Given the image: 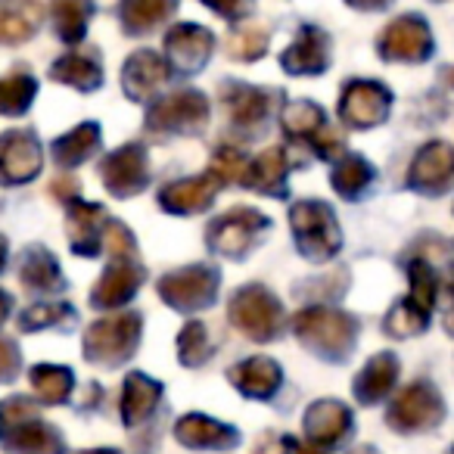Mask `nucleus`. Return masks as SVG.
<instances>
[{
  "label": "nucleus",
  "instance_id": "1",
  "mask_svg": "<svg viewBox=\"0 0 454 454\" xmlns=\"http://www.w3.org/2000/svg\"><path fill=\"white\" fill-rule=\"evenodd\" d=\"M296 336L309 348H315L317 355L330 361H340L352 352L355 340H358V324L348 315L333 309H305L293 321Z\"/></svg>",
  "mask_w": 454,
  "mask_h": 454
},
{
  "label": "nucleus",
  "instance_id": "2",
  "mask_svg": "<svg viewBox=\"0 0 454 454\" xmlns=\"http://www.w3.org/2000/svg\"><path fill=\"white\" fill-rule=\"evenodd\" d=\"M442 417H445V402H442L439 389L423 380L404 386L386 411V423L398 433H427V429L439 427Z\"/></svg>",
  "mask_w": 454,
  "mask_h": 454
},
{
  "label": "nucleus",
  "instance_id": "3",
  "mask_svg": "<svg viewBox=\"0 0 454 454\" xmlns=\"http://www.w3.org/2000/svg\"><path fill=\"white\" fill-rule=\"evenodd\" d=\"M140 340V317L137 315H119L97 321L94 327L84 333V355L94 364L115 367L128 361L137 348Z\"/></svg>",
  "mask_w": 454,
  "mask_h": 454
},
{
  "label": "nucleus",
  "instance_id": "4",
  "mask_svg": "<svg viewBox=\"0 0 454 454\" xmlns=\"http://www.w3.org/2000/svg\"><path fill=\"white\" fill-rule=\"evenodd\" d=\"M290 218L299 249L309 259L324 262L330 255H336V249H340V227H336L330 206H324V202H296Z\"/></svg>",
  "mask_w": 454,
  "mask_h": 454
},
{
  "label": "nucleus",
  "instance_id": "5",
  "mask_svg": "<svg viewBox=\"0 0 454 454\" xmlns=\"http://www.w3.org/2000/svg\"><path fill=\"white\" fill-rule=\"evenodd\" d=\"M231 321L240 333H247L255 342H268L280 333L284 324V309L265 290V286H247L231 302Z\"/></svg>",
  "mask_w": 454,
  "mask_h": 454
},
{
  "label": "nucleus",
  "instance_id": "6",
  "mask_svg": "<svg viewBox=\"0 0 454 454\" xmlns=\"http://www.w3.org/2000/svg\"><path fill=\"white\" fill-rule=\"evenodd\" d=\"M215 290H218V274L206 265L184 268V271L162 278V284H159V293H162L165 302L181 311H196L212 305Z\"/></svg>",
  "mask_w": 454,
  "mask_h": 454
},
{
  "label": "nucleus",
  "instance_id": "7",
  "mask_svg": "<svg viewBox=\"0 0 454 454\" xmlns=\"http://www.w3.org/2000/svg\"><path fill=\"white\" fill-rule=\"evenodd\" d=\"M208 119V103L202 94L193 90H181V94H168L150 109V128L156 131H181L193 134L206 125Z\"/></svg>",
  "mask_w": 454,
  "mask_h": 454
},
{
  "label": "nucleus",
  "instance_id": "8",
  "mask_svg": "<svg viewBox=\"0 0 454 454\" xmlns=\"http://www.w3.org/2000/svg\"><path fill=\"white\" fill-rule=\"evenodd\" d=\"M265 227H268L265 215L255 212V208L237 206L208 224V243L224 255H240L253 243V237L262 234Z\"/></svg>",
  "mask_w": 454,
  "mask_h": 454
},
{
  "label": "nucleus",
  "instance_id": "9",
  "mask_svg": "<svg viewBox=\"0 0 454 454\" xmlns=\"http://www.w3.org/2000/svg\"><path fill=\"white\" fill-rule=\"evenodd\" d=\"M380 53L386 59H402V63H420L433 53V35L420 16H402L389 22L380 35Z\"/></svg>",
  "mask_w": 454,
  "mask_h": 454
},
{
  "label": "nucleus",
  "instance_id": "10",
  "mask_svg": "<svg viewBox=\"0 0 454 454\" xmlns=\"http://www.w3.org/2000/svg\"><path fill=\"white\" fill-rule=\"evenodd\" d=\"M305 439L317 448H333L342 445L352 433V411L342 402H333V398H324V402H315L309 411H305Z\"/></svg>",
  "mask_w": 454,
  "mask_h": 454
},
{
  "label": "nucleus",
  "instance_id": "11",
  "mask_svg": "<svg viewBox=\"0 0 454 454\" xmlns=\"http://www.w3.org/2000/svg\"><path fill=\"white\" fill-rule=\"evenodd\" d=\"M389 113V90L377 82H352L342 94L340 115L355 128L380 125Z\"/></svg>",
  "mask_w": 454,
  "mask_h": 454
},
{
  "label": "nucleus",
  "instance_id": "12",
  "mask_svg": "<svg viewBox=\"0 0 454 454\" xmlns=\"http://www.w3.org/2000/svg\"><path fill=\"white\" fill-rule=\"evenodd\" d=\"M150 175H146V153L137 144H128L115 150L113 156L103 162V184L109 193L115 196H134L146 187Z\"/></svg>",
  "mask_w": 454,
  "mask_h": 454
},
{
  "label": "nucleus",
  "instance_id": "13",
  "mask_svg": "<svg viewBox=\"0 0 454 454\" xmlns=\"http://www.w3.org/2000/svg\"><path fill=\"white\" fill-rule=\"evenodd\" d=\"M212 32L202 26H175L165 38V53H168V66L181 75L202 69L212 53Z\"/></svg>",
  "mask_w": 454,
  "mask_h": 454
},
{
  "label": "nucleus",
  "instance_id": "14",
  "mask_svg": "<svg viewBox=\"0 0 454 454\" xmlns=\"http://www.w3.org/2000/svg\"><path fill=\"white\" fill-rule=\"evenodd\" d=\"M44 153L35 144V137L22 131H10L0 137V181L4 184H22L32 181L41 171Z\"/></svg>",
  "mask_w": 454,
  "mask_h": 454
},
{
  "label": "nucleus",
  "instance_id": "15",
  "mask_svg": "<svg viewBox=\"0 0 454 454\" xmlns=\"http://www.w3.org/2000/svg\"><path fill=\"white\" fill-rule=\"evenodd\" d=\"M171 66L165 63L159 53L153 51H137L121 69V84H125L131 100H150L165 82H168Z\"/></svg>",
  "mask_w": 454,
  "mask_h": 454
},
{
  "label": "nucleus",
  "instance_id": "16",
  "mask_svg": "<svg viewBox=\"0 0 454 454\" xmlns=\"http://www.w3.org/2000/svg\"><path fill=\"white\" fill-rule=\"evenodd\" d=\"M454 177V150L442 140L427 144L411 162L408 184L414 190H442Z\"/></svg>",
  "mask_w": 454,
  "mask_h": 454
},
{
  "label": "nucleus",
  "instance_id": "17",
  "mask_svg": "<svg viewBox=\"0 0 454 454\" xmlns=\"http://www.w3.org/2000/svg\"><path fill=\"white\" fill-rule=\"evenodd\" d=\"M221 184L224 181H221L215 171H206V175H200V177H187V181H177L162 190V208L175 215L202 212V208L215 200Z\"/></svg>",
  "mask_w": 454,
  "mask_h": 454
},
{
  "label": "nucleus",
  "instance_id": "18",
  "mask_svg": "<svg viewBox=\"0 0 454 454\" xmlns=\"http://www.w3.org/2000/svg\"><path fill=\"white\" fill-rule=\"evenodd\" d=\"M175 435L181 445L187 448H212V451H224V448H234L240 442L234 427L218 423L206 414H187L177 420Z\"/></svg>",
  "mask_w": 454,
  "mask_h": 454
},
{
  "label": "nucleus",
  "instance_id": "19",
  "mask_svg": "<svg viewBox=\"0 0 454 454\" xmlns=\"http://www.w3.org/2000/svg\"><path fill=\"white\" fill-rule=\"evenodd\" d=\"M284 69L290 75H317V72L327 69L330 63V41L321 28H302L296 41H293L290 51L280 57Z\"/></svg>",
  "mask_w": 454,
  "mask_h": 454
},
{
  "label": "nucleus",
  "instance_id": "20",
  "mask_svg": "<svg viewBox=\"0 0 454 454\" xmlns=\"http://www.w3.org/2000/svg\"><path fill=\"white\" fill-rule=\"evenodd\" d=\"M140 284H144L140 265H134V262H128V259H119L115 265L106 268L100 284L94 286L90 302H94V309H115V305L128 302V299L137 293Z\"/></svg>",
  "mask_w": 454,
  "mask_h": 454
},
{
  "label": "nucleus",
  "instance_id": "21",
  "mask_svg": "<svg viewBox=\"0 0 454 454\" xmlns=\"http://www.w3.org/2000/svg\"><path fill=\"white\" fill-rule=\"evenodd\" d=\"M44 0H0V44H20L38 32Z\"/></svg>",
  "mask_w": 454,
  "mask_h": 454
},
{
  "label": "nucleus",
  "instance_id": "22",
  "mask_svg": "<svg viewBox=\"0 0 454 454\" xmlns=\"http://www.w3.org/2000/svg\"><path fill=\"white\" fill-rule=\"evenodd\" d=\"M398 380V358L392 352L373 355L364 364V371L355 377V398L361 404H377L392 392Z\"/></svg>",
  "mask_w": 454,
  "mask_h": 454
},
{
  "label": "nucleus",
  "instance_id": "23",
  "mask_svg": "<svg viewBox=\"0 0 454 454\" xmlns=\"http://www.w3.org/2000/svg\"><path fill=\"white\" fill-rule=\"evenodd\" d=\"M280 364L265 355L259 358H249V361H240L237 367H231V383L249 398H271L280 386Z\"/></svg>",
  "mask_w": 454,
  "mask_h": 454
},
{
  "label": "nucleus",
  "instance_id": "24",
  "mask_svg": "<svg viewBox=\"0 0 454 454\" xmlns=\"http://www.w3.org/2000/svg\"><path fill=\"white\" fill-rule=\"evenodd\" d=\"M159 398H162V386L150 380L146 373H128L125 389H121V420L128 427H137L156 411Z\"/></svg>",
  "mask_w": 454,
  "mask_h": 454
},
{
  "label": "nucleus",
  "instance_id": "25",
  "mask_svg": "<svg viewBox=\"0 0 454 454\" xmlns=\"http://www.w3.org/2000/svg\"><path fill=\"white\" fill-rule=\"evenodd\" d=\"M4 448L10 454H63V435H59L57 427H47L41 420L26 423L22 429H16L13 435L4 439Z\"/></svg>",
  "mask_w": 454,
  "mask_h": 454
},
{
  "label": "nucleus",
  "instance_id": "26",
  "mask_svg": "<svg viewBox=\"0 0 454 454\" xmlns=\"http://www.w3.org/2000/svg\"><path fill=\"white\" fill-rule=\"evenodd\" d=\"M224 103L237 125H259L268 119V109H271V97L259 88H247V84H227Z\"/></svg>",
  "mask_w": 454,
  "mask_h": 454
},
{
  "label": "nucleus",
  "instance_id": "27",
  "mask_svg": "<svg viewBox=\"0 0 454 454\" xmlns=\"http://www.w3.org/2000/svg\"><path fill=\"white\" fill-rule=\"evenodd\" d=\"M20 278L28 290L35 293H53V290H63V278H59V268L53 262L51 253L44 249H28L20 262Z\"/></svg>",
  "mask_w": 454,
  "mask_h": 454
},
{
  "label": "nucleus",
  "instance_id": "28",
  "mask_svg": "<svg viewBox=\"0 0 454 454\" xmlns=\"http://www.w3.org/2000/svg\"><path fill=\"white\" fill-rule=\"evenodd\" d=\"M103 208L100 206H90V202H75L72 208V218H69V237L75 243L78 253L84 255H94L97 249L103 247V234H100V218Z\"/></svg>",
  "mask_w": 454,
  "mask_h": 454
},
{
  "label": "nucleus",
  "instance_id": "29",
  "mask_svg": "<svg viewBox=\"0 0 454 454\" xmlns=\"http://www.w3.org/2000/svg\"><path fill=\"white\" fill-rule=\"evenodd\" d=\"M177 0H125L121 4V22L131 35L150 32L159 22H165L175 13Z\"/></svg>",
  "mask_w": 454,
  "mask_h": 454
},
{
  "label": "nucleus",
  "instance_id": "30",
  "mask_svg": "<svg viewBox=\"0 0 454 454\" xmlns=\"http://www.w3.org/2000/svg\"><path fill=\"white\" fill-rule=\"evenodd\" d=\"M53 78L63 84H72L78 90H94L100 84V63L88 53H66L53 63Z\"/></svg>",
  "mask_w": 454,
  "mask_h": 454
},
{
  "label": "nucleus",
  "instance_id": "31",
  "mask_svg": "<svg viewBox=\"0 0 454 454\" xmlns=\"http://www.w3.org/2000/svg\"><path fill=\"white\" fill-rule=\"evenodd\" d=\"M97 144H100V128L78 125L75 131L66 134V137H59L57 144H53V159H57V165H63V168H72V165L90 159Z\"/></svg>",
  "mask_w": 454,
  "mask_h": 454
},
{
  "label": "nucleus",
  "instance_id": "32",
  "mask_svg": "<svg viewBox=\"0 0 454 454\" xmlns=\"http://www.w3.org/2000/svg\"><path fill=\"white\" fill-rule=\"evenodd\" d=\"M90 0H53L51 16L53 26H57V35L69 44L84 38V28H88L90 20Z\"/></svg>",
  "mask_w": 454,
  "mask_h": 454
},
{
  "label": "nucleus",
  "instance_id": "33",
  "mask_svg": "<svg viewBox=\"0 0 454 454\" xmlns=\"http://www.w3.org/2000/svg\"><path fill=\"white\" fill-rule=\"evenodd\" d=\"M72 386H75V377H72L69 367L38 364L32 371V389L38 392V398L47 404H63L66 398L72 395Z\"/></svg>",
  "mask_w": 454,
  "mask_h": 454
},
{
  "label": "nucleus",
  "instance_id": "34",
  "mask_svg": "<svg viewBox=\"0 0 454 454\" xmlns=\"http://www.w3.org/2000/svg\"><path fill=\"white\" fill-rule=\"evenodd\" d=\"M286 175V162H284V150L274 146V150H265L253 165H247V175H243V184H249L253 190H262V193H271L284 184Z\"/></svg>",
  "mask_w": 454,
  "mask_h": 454
},
{
  "label": "nucleus",
  "instance_id": "35",
  "mask_svg": "<svg viewBox=\"0 0 454 454\" xmlns=\"http://www.w3.org/2000/svg\"><path fill=\"white\" fill-rule=\"evenodd\" d=\"M284 128L293 134V137L315 140L317 134L327 128V121H324V113L315 106V103H290V106L284 109Z\"/></svg>",
  "mask_w": 454,
  "mask_h": 454
},
{
  "label": "nucleus",
  "instance_id": "36",
  "mask_svg": "<svg viewBox=\"0 0 454 454\" xmlns=\"http://www.w3.org/2000/svg\"><path fill=\"white\" fill-rule=\"evenodd\" d=\"M371 181H373V168L361 156H346L340 162V168L333 171V187L340 190L342 196H348V200L364 193V187Z\"/></svg>",
  "mask_w": 454,
  "mask_h": 454
},
{
  "label": "nucleus",
  "instance_id": "37",
  "mask_svg": "<svg viewBox=\"0 0 454 454\" xmlns=\"http://www.w3.org/2000/svg\"><path fill=\"white\" fill-rule=\"evenodd\" d=\"M35 90H38V84H35L32 75H10L0 82V113L4 115H20L28 109V103H32Z\"/></svg>",
  "mask_w": 454,
  "mask_h": 454
},
{
  "label": "nucleus",
  "instance_id": "38",
  "mask_svg": "<svg viewBox=\"0 0 454 454\" xmlns=\"http://www.w3.org/2000/svg\"><path fill=\"white\" fill-rule=\"evenodd\" d=\"M177 355H181L184 364H202L212 355V342H208V333L200 321H190L181 330V336H177Z\"/></svg>",
  "mask_w": 454,
  "mask_h": 454
},
{
  "label": "nucleus",
  "instance_id": "39",
  "mask_svg": "<svg viewBox=\"0 0 454 454\" xmlns=\"http://www.w3.org/2000/svg\"><path fill=\"white\" fill-rule=\"evenodd\" d=\"M268 47V32L259 26H240L227 38V53L234 59H259Z\"/></svg>",
  "mask_w": 454,
  "mask_h": 454
},
{
  "label": "nucleus",
  "instance_id": "40",
  "mask_svg": "<svg viewBox=\"0 0 454 454\" xmlns=\"http://www.w3.org/2000/svg\"><path fill=\"white\" fill-rule=\"evenodd\" d=\"M427 311H420L414 302H398L395 309L389 311V317H386V330H389V336H417L420 330H427Z\"/></svg>",
  "mask_w": 454,
  "mask_h": 454
},
{
  "label": "nucleus",
  "instance_id": "41",
  "mask_svg": "<svg viewBox=\"0 0 454 454\" xmlns=\"http://www.w3.org/2000/svg\"><path fill=\"white\" fill-rule=\"evenodd\" d=\"M32 420H38V408H35L28 398L16 395V398H7V402H0V439L13 435L16 429H22Z\"/></svg>",
  "mask_w": 454,
  "mask_h": 454
},
{
  "label": "nucleus",
  "instance_id": "42",
  "mask_svg": "<svg viewBox=\"0 0 454 454\" xmlns=\"http://www.w3.org/2000/svg\"><path fill=\"white\" fill-rule=\"evenodd\" d=\"M411 302L420 311H433L435 305V274L427 262H414L411 265Z\"/></svg>",
  "mask_w": 454,
  "mask_h": 454
},
{
  "label": "nucleus",
  "instance_id": "43",
  "mask_svg": "<svg viewBox=\"0 0 454 454\" xmlns=\"http://www.w3.org/2000/svg\"><path fill=\"white\" fill-rule=\"evenodd\" d=\"M66 317H72V309L63 302L32 305L28 311H22L20 327L22 330H41V327H51V324H57V321H66Z\"/></svg>",
  "mask_w": 454,
  "mask_h": 454
},
{
  "label": "nucleus",
  "instance_id": "44",
  "mask_svg": "<svg viewBox=\"0 0 454 454\" xmlns=\"http://www.w3.org/2000/svg\"><path fill=\"white\" fill-rule=\"evenodd\" d=\"M212 171L224 184L227 181H243V175H247V159H243V153L234 150V146H221V150L215 153Z\"/></svg>",
  "mask_w": 454,
  "mask_h": 454
},
{
  "label": "nucleus",
  "instance_id": "45",
  "mask_svg": "<svg viewBox=\"0 0 454 454\" xmlns=\"http://www.w3.org/2000/svg\"><path fill=\"white\" fill-rule=\"evenodd\" d=\"M103 247H109L121 259V255H131L134 240H131V234H128V227H121L119 221H106V224H103Z\"/></svg>",
  "mask_w": 454,
  "mask_h": 454
},
{
  "label": "nucleus",
  "instance_id": "46",
  "mask_svg": "<svg viewBox=\"0 0 454 454\" xmlns=\"http://www.w3.org/2000/svg\"><path fill=\"white\" fill-rule=\"evenodd\" d=\"M20 373V352L10 340H0V383H7Z\"/></svg>",
  "mask_w": 454,
  "mask_h": 454
},
{
  "label": "nucleus",
  "instance_id": "47",
  "mask_svg": "<svg viewBox=\"0 0 454 454\" xmlns=\"http://www.w3.org/2000/svg\"><path fill=\"white\" fill-rule=\"evenodd\" d=\"M202 4L218 10V13L227 16V20H243V16L253 10V0H202Z\"/></svg>",
  "mask_w": 454,
  "mask_h": 454
},
{
  "label": "nucleus",
  "instance_id": "48",
  "mask_svg": "<svg viewBox=\"0 0 454 454\" xmlns=\"http://www.w3.org/2000/svg\"><path fill=\"white\" fill-rule=\"evenodd\" d=\"M280 442H284V454H324L311 442H296V439H280Z\"/></svg>",
  "mask_w": 454,
  "mask_h": 454
},
{
  "label": "nucleus",
  "instance_id": "49",
  "mask_svg": "<svg viewBox=\"0 0 454 454\" xmlns=\"http://www.w3.org/2000/svg\"><path fill=\"white\" fill-rule=\"evenodd\" d=\"M348 4L358 10H377V7H383V4H389V0H348Z\"/></svg>",
  "mask_w": 454,
  "mask_h": 454
},
{
  "label": "nucleus",
  "instance_id": "50",
  "mask_svg": "<svg viewBox=\"0 0 454 454\" xmlns=\"http://www.w3.org/2000/svg\"><path fill=\"white\" fill-rule=\"evenodd\" d=\"M7 315H10V296L7 293H0V324L7 321Z\"/></svg>",
  "mask_w": 454,
  "mask_h": 454
},
{
  "label": "nucleus",
  "instance_id": "51",
  "mask_svg": "<svg viewBox=\"0 0 454 454\" xmlns=\"http://www.w3.org/2000/svg\"><path fill=\"white\" fill-rule=\"evenodd\" d=\"M75 454H121L115 448H88V451H75Z\"/></svg>",
  "mask_w": 454,
  "mask_h": 454
},
{
  "label": "nucleus",
  "instance_id": "52",
  "mask_svg": "<svg viewBox=\"0 0 454 454\" xmlns=\"http://www.w3.org/2000/svg\"><path fill=\"white\" fill-rule=\"evenodd\" d=\"M348 454H377V448H371V445H361V448H355V451H348Z\"/></svg>",
  "mask_w": 454,
  "mask_h": 454
},
{
  "label": "nucleus",
  "instance_id": "53",
  "mask_svg": "<svg viewBox=\"0 0 454 454\" xmlns=\"http://www.w3.org/2000/svg\"><path fill=\"white\" fill-rule=\"evenodd\" d=\"M4 262H7V247H4V240H0V268H4Z\"/></svg>",
  "mask_w": 454,
  "mask_h": 454
},
{
  "label": "nucleus",
  "instance_id": "54",
  "mask_svg": "<svg viewBox=\"0 0 454 454\" xmlns=\"http://www.w3.org/2000/svg\"><path fill=\"white\" fill-rule=\"evenodd\" d=\"M451 84H454V75H451Z\"/></svg>",
  "mask_w": 454,
  "mask_h": 454
}]
</instances>
